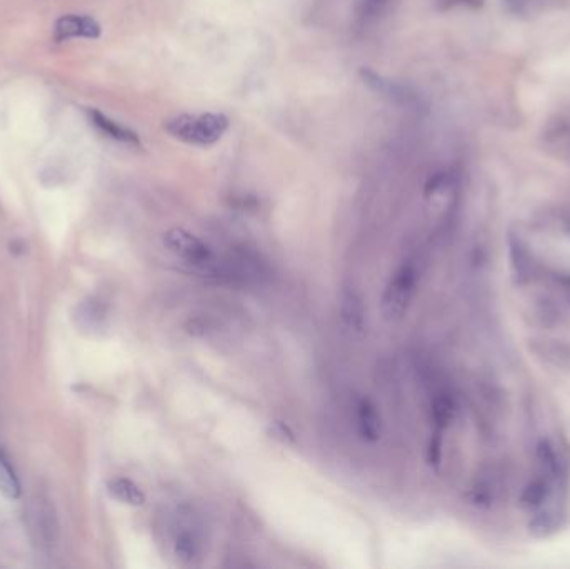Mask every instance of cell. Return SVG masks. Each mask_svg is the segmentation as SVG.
Here are the masks:
<instances>
[{
  "label": "cell",
  "mask_w": 570,
  "mask_h": 569,
  "mask_svg": "<svg viewBox=\"0 0 570 569\" xmlns=\"http://www.w3.org/2000/svg\"><path fill=\"white\" fill-rule=\"evenodd\" d=\"M537 459H539L540 468L544 471L545 478L552 483L559 481L562 463H560L559 454L549 441H540L539 446H537Z\"/></svg>",
  "instance_id": "obj_14"
},
{
  "label": "cell",
  "mask_w": 570,
  "mask_h": 569,
  "mask_svg": "<svg viewBox=\"0 0 570 569\" xmlns=\"http://www.w3.org/2000/svg\"><path fill=\"white\" fill-rule=\"evenodd\" d=\"M339 311L345 329H349L350 333L354 334L364 333L367 311H365L364 299L354 288L344 289L340 294Z\"/></svg>",
  "instance_id": "obj_7"
},
{
  "label": "cell",
  "mask_w": 570,
  "mask_h": 569,
  "mask_svg": "<svg viewBox=\"0 0 570 569\" xmlns=\"http://www.w3.org/2000/svg\"><path fill=\"white\" fill-rule=\"evenodd\" d=\"M484 0H439L442 9H454V7H480Z\"/></svg>",
  "instance_id": "obj_20"
},
{
  "label": "cell",
  "mask_w": 570,
  "mask_h": 569,
  "mask_svg": "<svg viewBox=\"0 0 570 569\" xmlns=\"http://www.w3.org/2000/svg\"><path fill=\"white\" fill-rule=\"evenodd\" d=\"M107 493L110 498L127 506H142L145 503L144 491L127 478L110 479L107 483Z\"/></svg>",
  "instance_id": "obj_11"
},
{
  "label": "cell",
  "mask_w": 570,
  "mask_h": 569,
  "mask_svg": "<svg viewBox=\"0 0 570 569\" xmlns=\"http://www.w3.org/2000/svg\"><path fill=\"white\" fill-rule=\"evenodd\" d=\"M170 136L194 146H210L219 141L229 129V119L224 114H179L165 122Z\"/></svg>",
  "instance_id": "obj_1"
},
{
  "label": "cell",
  "mask_w": 570,
  "mask_h": 569,
  "mask_svg": "<svg viewBox=\"0 0 570 569\" xmlns=\"http://www.w3.org/2000/svg\"><path fill=\"white\" fill-rule=\"evenodd\" d=\"M355 426L365 443H377L382 436V418L379 409L369 398H360L355 404Z\"/></svg>",
  "instance_id": "obj_6"
},
{
  "label": "cell",
  "mask_w": 570,
  "mask_h": 569,
  "mask_svg": "<svg viewBox=\"0 0 570 569\" xmlns=\"http://www.w3.org/2000/svg\"><path fill=\"white\" fill-rule=\"evenodd\" d=\"M550 486H552V481L547 478L534 479L532 483L525 486L524 491L520 494V506L529 509V511L542 508L552 494Z\"/></svg>",
  "instance_id": "obj_13"
},
{
  "label": "cell",
  "mask_w": 570,
  "mask_h": 569,
  "mask_svg": "<svg viewBox=\"0 0 570 569\" xmlns=\"http://www.w3.org/2000/svg\"><path fill=\"white\" fill-rule=\"evenodd\" d=\"M90 122L99 129L102 134L114 139V141L129 144V146H140V139L134 131H130L127 127L120 126L117 122L112 121L110 117L105 116L97 109H90Z\"/></svg>",
  "instance_id": "obj_9"
},
{
  "label": "cell",
  "mask_w": 570,
  "mask_h": 569,
  "mask_svg": "<svg viewBox=\"0 0 570 569\" xmlns=\"http://www.w3.org/2000/svg\"><path fill=\"white\" fill-rule=\"evenodd\" d=\"M560 518L562 516H560L559 509L542 506L530 521V531L539 538H545L559 529Z\"/></svg>",
  "instance_id": "obj_15"
},
{
  "label": "cell",
  "mask_w": 570,
  "mask_h": 569,
  "mask_svg": "<svg viewBox=\"0 0 570 569\" xmlns=\"http://www.w3.org/2000/svg\"><path fill=\"white\" fill-rule=\"evenodd\" d=\"M385 4H387V0H362L360 2V17L365 19V21L374 19L382 12Z\"/></svg>",
  "instance_id": "obj_17"
},
{
  "label": "cell",
  "mask_w": 570,
  "mask_h": 569,
  "mask_svg": "<svg viewBox=\"0 0 570 569\" xmlns=\"http://www.w3.org/2000/svg\"><path fill=\"white\" fill-rule=\"evenodd\" d=\"M20 493H22V489H20L19 479L15 476L9 459L0 448V494L9 501H15V499L20 498Z\"/></svg>",
  "instance_id": "obj_16"
},
{
  "label": "cell",
  "mask_w": 570,
  "mask_h": 569,
  "mask_svg": "<svg viewBox=\"0 0 570 569\" xmlns=\"http://www.w3.org/2000/svg\"><path fill=\"white\" fill-rule=\"evenodd\" d=\"M97 39L100 37L99 22L89 16H69L60 17L55 22L54 39L57 42L70 41V39Z\"/></svg>",
  "instance_id": "obj_5"
},
{
  "label": "cell",
  "mask_w": 570,
  "mask_h": 569,
  "mask_svg": "<svg viewBox=\"0 0 570 569\" xmlns=\"http://www.w3.org/2000/svg\"><path fill=\"white\" fill-rule=\"evenodd\" d=\"M419 282V271L414 262H404L392 274L380 299V311L385 321L397 323L409 311Z\"/></svg>",
  "instance_id": "obj_2"
},
{
  "label": "cell",
  "mask_w": 570,
  "mask_h": 569,
  "mask_svg": "<svg viewBox=\"0 0 570 569\" xmlns=\"http://www.w3.org/2000/svg\"><path fill=\"white\" fill-rule=\"evenodd\" d=\"M505 9L517 17H537L567 6L569 0H502Z\"/></svg>",
  "instance_id": "obj_10"
},
{
  "label": "cell",
  "mask_w": 570,
  "mask_h": 569,
  "mask_svg": "<svg viewBox=\"0 0 570 569\" xmlns=\"http://www.w3.org/2000/svg\"><path fill=\"white\" fill-rule=\"evenodd\" d=\"M455 416H457V403L449 393L435 394L432 399V421H434L437 431L449 428L450 423H454Z\"/></svg>",
  "instance_id": "obj_12"
},
{
  "label": "cell",
  "mask_w": 570,
  "mask_h": 569,
  "mask_svg": "<svg viewBox=\"0 0 570 569\" xmlns=\"http://www.w3.org/2000/svg\"><path fill=\"white\" fill-rule=\"evenodd\" d=\"M509 254L512 271H514L515 279L519 284L529 282L534 276V261L530 256L529 247L525 244L522 237L517 234L509 236Z\"/></svg>",
  "instance_id": "obj_8"
},
{
  "label": "cell",
  "mask_w": 570,
  "mask_h": 569,
  "mask_svg": "<svg viewBox=\"0 0 570 569\" xmlns=\"http://www.w3.org/2000/svg\"><path fill=\"white\" fill-rule=\"evenodd\" d=\"M164 246L194 269L202 272L219 271V261L212 247L182 227H172L165 232Z\"/></svg>",
  "instance_id": "obj_3"
},
{
  "label": "cell",
  "mask_w": 570,
  "mask_h": 569,
  "mask_svg": "<svg viewBox=\"0 0 570 569\" xmlns=\"http://www.w3.org/2000/svg\"><path fill=\"white\" fill-rule=\"evenodd\" d=\"M172 554L184 566H195L204 558V534L194 519L180 516L172 524Z\"/></svg>",
  "instance_id": "obj_4"
},
{
  "label": "cell",
  "mask_w": 570,
  "mask_h": 569,
  "mask_svg": "<svg viewBox=\"0 0 570 569\" xmlns=\"http://www.w3.org/2000/svg\"><path fill=\"white\" fill-rule=\"evenodd\" d=\"M555 284L560 289L565 301L570 303V272H557L554 276Z\"/></svg>",
  "instance_id": "obj_18"
},
{
  "label": "cell",
  "mask_w": 570,
  "mask_h": 569,
  "mask_svg": "<svg viewBox=\"0 0 570 569\" xmlns=\"http://www.w3.org/2000/svg\"><path fill=\"white\" fill-rule=\"evenodd\" d=\"M440 456H442V439H440V433L437 431L429 444V463L439 464Z\"/></svg>",
  "instance_id": "obj_19"
}]
</instances>
